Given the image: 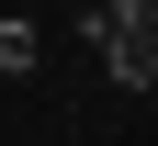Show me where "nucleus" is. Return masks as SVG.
Instances as JSON below:
<instances>
[{
	"label": "nucleus",
	"instance_id": "nucleus-2",
	"mask_svg": "<svg viewBox=\"0 0 158 146\" xmlns=\"http://www.w3.org/2000/svg\"><path fill=\"white\" fill-rule=\"evenodd\" d=\"M45 68V23L34 11H0V79H34Z\"/></svg>",
	"mask_w": 158,
	"mask_h": 146
},
{
	"label": "nucleus",
	"instance_id": "nucleus-1",
	"mask_svg": "<svg viewBox=\"0 0 158 146\" xmlns=\"http://www.w3.org/2000/svg\"><path fill=\"white\" fill-rule=\"evenodd\" d=\"M79 34H102L113 90H158V0H90Z\"/></svg>",
	"mask_w": 158,
	"mask_h": 146
}]
</instances>
